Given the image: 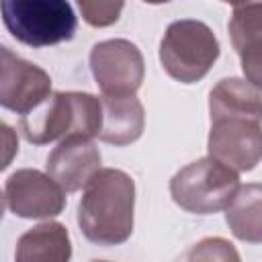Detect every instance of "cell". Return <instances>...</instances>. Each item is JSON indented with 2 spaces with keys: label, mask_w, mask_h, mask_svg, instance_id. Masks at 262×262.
I'll return each instance as SVG.
<instances>
[{
  "label": "cell",
  "mask_w": 262,
  "mask_h": 262,
  "mask_svg": "<svg viewBox=\"0 0 262 262\" xmlns=\"http://www.w3.org/2000/svg\"><path fill=\"white\" fill-rule=\"evenodd\" d=\"M135 182L119 168H100L84 186L78 203V225L98 246H119L133 233Z\"/></svg>",
  "instance_id": "cell-1"
},
{
  "label": "cell",
  "mask_w": 262,
  "mask_h": 262,
  "mask_svg": "<svg viewBox=\"0 0 262 262\" xmlns=\"http://www.w3.org/2000/svg\"><path fill=\"white\" fill-rule=\"evenodd\" d=\"M102 123L100 98L88 92H49L33 111L20 117L23 137L45 145L72 135L98 137Z\"/></svg>",
  "instance_id": "cell-2"
},
{
  "label": "cell",
  "mask_w": 262,
  "mask_h": 262,
  "mask_svg": "<svg viewBox=\"0 0 262 262\" xmlns=\"http://www.w3.org/2000/svg\"><path fill=\"white\" fill-rule=\"evenodd\" d=\"M219 51V41L209 25L196 18H180L168 25L160 41V63L172 80L194 84L209 74Z\"/></svg>",
  "instance_id": "cell-3"
},
{
  "label": "cell",
  "mask_w": 262,
  "mask_h": 262,
  "mask_svg": "<svg viewBox=\"0 0 262 262\" xmlns=\"http://www.w3.org/2000/svg\"><path fill=\"white\" fill-rule=\"evenodd\" d=\"M0 16L8 33L29 47L70 41L78 27V16L66 0H2Z\"/></svg>",
  "instance_id": "cell-4"
},
{
  "label": "cell",
  "mask_w": 262,
  "mask_h": 262,
  "mask_svg": "<svg viewBox=\"0 0 262 262\" xmlns=\"http://www.w3.org/2000/svg\"><path fill=\"white\" fill-rule=\"evenodd\" d=\"M237 190V172L209 156L190 162L170 180L172 201L180 209L196 215H211L227 209Z\"/></svg>",
  "instance_id": "cell-5"
},
{
  "label": "cell",
  "mask_w": 262,
  "mask_h": 262,
  "mask_svg": "<svg viewBox=\"0 0 262 262\" xmlns=\"http://www.w3.org/2000/svg\"><path fill=\"white\" fill-rule=\"evenodd\" d=\"M90 72L106 98L135 96L143 82L145 61L127 39H106L90 49Z\"/></svg>",
  "instance_id": "cell-6"
},
{
  "label": "cell",
  "mask_w": 262,
  "mask_h": 262,
  "mask_svg": "<svg viewBox=\"0 0 262 262\" xmlns=\"http://www.w3.org/2000/svg\"><path fill=\"white\" fill-rule=\"evenodd\" d=\"M209 158L235 172H250L260 164V117L227 115L211 119Z\"/></svg>",
  "instance_id": "cell-7"
},
{
  "label": "cell",
  "mask_w": 262,
  "mask_h": 262,
  "mask_svg": "<svg viewBox=\"0 0 262 262\" xmlns=\"http://www.w3.org/2000/svg\"><path fill=\"white\" fill-rule=\"evenodd\" d=\"M51 92L49 74L0 45V106L27 115Z\"/></svg>",
  "instance_id": "cell-8"
},
{
  "label": "cell",
  "mask_w": 262,
  "mask_h": 262,
  "mask_svg": "<svg viewBox=\"0 0 262 262\" xmlns=\"http://www.w3.org/2000/svg\"><path fill=\"white\" fill-rule=\"evenodd\" d=\"M8 209L23 219L55 217L66 207V192L45 172L20 168L12 172L4 188Z\"/></svg>",
  "instance_id": "cell-9"
},
{
  "label": "cell",
  "mask_w": 262,
  "mask_h": 262,
  "mask_svg": "<svg viewBox=\"0 0 262 262\" xmlns=\"http://www.w3.org/2000/svg\"><path fill=\"white\" fill-rule=\"evenodd\" d=\"M45 166L47 176L53 178L63 192H76L100 170V149L92 139L72 135L53 147Z\"/></svg>",
  "instance_id": "cell-10"
},
{
  "label": "cell",
  "mask_w": 262,
  "mask_h": 262,
  "mask_svg": "<svg viewBox=\"0 0 262 262\" xmlns=\"http://www.w3.org/2000/svg\"><path fill=\"white\" fill-rule=\"evenodd\" d=\"M229 35L233 49L242 61V70L250 84L260 86L262 80V4H235L229 18Z\"/></svg>",
  "instance_id": "cell-11"
},
{
  "label": "cell",
  "mask_w": 262,
  "mask_h": 262,
  "mask_svg": "<svg viewBox=\"0 0 262 262\" xmlns=\"http://www.w3.org/2000/svg\"><path fill=\"white\" fill-rule=\"evenodd\" d=\"M102 123L98 139L115 147H125L137 141L145 127V111L139 98L121 96V98H100Z\"/></svg>",
  "instance_id": "cell-12"
},
{
  "label": "cell",
  "mask_w": 262,
  "mask_h": 262,
  "mask_svg": "<svg viewBox=\"0 0 262 262\" xmlns=\"http://www.w3.org/2000/svg\"><path fill=\"white\" fill-rule=\"evenodd\" d=\"M72 239L68 227L57 221H45L27 229L14 250V262H70Z\"/></svg>",
  "instance_id": "cell-13"
},
{
  "label": "cell",
  "mask_w": 262,
  "mask_h": 262,
  "mask_svg": "<svg viewBox=\"0 0 262 262\" xmlns=\"http://www.w3.org/2000/svg\"><path fill=\"white\" fill-rule=\"evenodd\" d=\"M209 115L211 119L227 115L260 117V86L242 78L219 80L209 94Z\"/></svg>",
  "instance_id": "cell-14"
},
{
  "label": "cell",
  "mask_w": 262,
  "mask_h": 262,
  "mask_svg": "<svg viewBox=\"0 0 262 262\" xmlns=\"http://www.w3.org/2000/svg\"><path fill=\"white\" fill-rule=\"evenodd\" d=\"M225 221L231 233L250 244H260L262 239V186L250 182L239 186L233 201L225 209Z\"/></svg>",
  "instance_id": "cell-15"
},
{
  "label": "cell",
  "mask_w": 262,
  "mask_h": 262,
  "mask_svg": "<svg viewBox=\"0 0 262 262\" xmlns=\"http://www.w3.org/2000/svg\"><path fill=\"white\" fill-rule=\"evenodd\" d=\"M186 262H242V258L229 239L205 237L188 250Z\"/></svg>",
  "instance_id": "cell-16"
},
{
  "label": "cell",
  "mask_w": 262,
  "mask_h": 262,
  "mask_svg": "<svg viewBox=\"0 0 262 262\" xmlns=\"http://www.w3.org/2000/svg\"><path fill=\"white\" fill-rule=\"evenodd\" d=\"M78 8L82 12V18L92 27H108L119 20L125 4L123 2H111V0H80Z\"/></svg>",
  "instance_id": "cell-17"
},
{
  "label": "cell",
  "mask_w": 262,
  "mask_h": 262,
  "mask_svg": "<svg viewBox=\"0 0 262 262\" xmlns=\"http://www.w3.org/2000/svg\"><path fill=\"white\" fill-rule=\"evenodd\" d=\"M18 154V137L16 131L6 125L4 121H0V172L6 170L12 160Z\"/></svg>",
  "instance_id": "cell-18"
},
{
  "label": "cell",
  "mask_w": 262,
  "mask_h": 262,
  "mask_svg": "<svg viewBox=\"0 0 262 262\" xmlns=\"http://www.w3.org/2000/svg\"><path fill=\"white\" fill-rule=\"evenodd\" d=\"M4 209H6V196H4V192L0 190V221H2V217H4Z\"/></svg>",
  "instance_id": "cell-19"
},
{
  "label": "cell",
  "mask_w": 262,
  "mask_h": 262,
  "mask_svg": "<svg viewBox=\"0 0 262 262\" xmlns=\"http://www.w3.org/2000/svg\"><path fill=\"white\" fill-rule=\"evenodd\" d=\"M92 262H108V260H92Z\"/></svg>",
  "instance_id": "cell-20"
}]
</instances>
